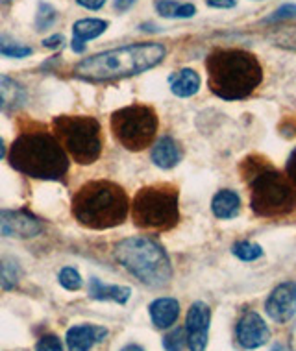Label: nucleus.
Returning a JSON list of instances; mask_svg holds the SVG:
<instances>
[{
    "label": "nucleus",
    "instance_id": "nucleus-1",
    "mask_svg": "<svg viewBox=\"0 0 296 351\" xmlns=\"http://www.w3.org/2000/svg\"><path fill=\"white\" fill-rule=\"evenodd\" d=\"M167 50L159 43H135L85 58L74 67V76L84 82H113L154 69L163 61Z\"/></svg>",
    "mask_w": 296,
    "mask_h": 351
},
{
    "label": "nucleus",
    "instance_id": "nucleus-2",
    "mask_svg": "<svg viewBox=\"0 0 296 351\" xmlns=\"http://www.w3.org/2000/svg\"><path fill=\"white\" fill-rule=\"evenodd\" d=\"M207 85L223 100H244L260 87L263 69L254 54L241 49H220L206 61Z\"/></svg>",
    "mask_w": 296,
    "mask_h": 351
},
{
    "label": "nucleus",
    "instance_id": "nucleus-3",
    "mask_svg": "<svg viewBox=\"0 0 296 351\" xmlns=\"http://www.w3.org/2000/svg\"><path fill=\"white\" fill-rule=\"evenodd\" d=\"M10 163L21 174L36 180H61L69 172V156L63 146L43 128L21 132L10 148Z\"/></svg>",
    "mask_w": 296,
    "mask_h": 351
},
{
    "label": "nucleus",
    "instance_id": "nucleus-4",
    "mask_svg": "<svg viewBox=\"0 0 296 351\" xmlns=\"http://www.w3.org/2000/svg\"><path fill=\"white\" fill-rule=\"evenodd\" d=\"M250 189V207L258 217L284 218L296 209V187L289 176L266 161L248 158L242 167Z\"/></svg>",
    "mask_w": 296,
    "mask_h": 351
},
{
    "label": "nucleus",
    "instance_id": "nucleus-5",
    "mask_svg": "<svg viewBox=\"0 0 296 351\" xmlns=\"http://www.w3.org/2000/svg\"><path fill=\"white\" fill-rule=\"evenodd\" d=\"M130 213L126 191L108 180L82 185L73 198V215L89 230H109L121 226Z\"/></svg>",
    "mask_w": 296,
    "mask_h": 351
},
{
    "label": "nucleus",
    "instance_id": "nucleus-6",
    "mask_svg": "<svg viewBox=\"0 0 296 351\" xmlns=\"http://www.w3.org/2000/svg\"><path fill=\"white\" fill-rule=\"evenodd\" d=\"M113 257L141 283L159 289L172 279V265L161 244L145 235L130 237L115 244Z\"/></svg>",
    "mask_w": 296,
    "mask_h": 351
},
{
    "label": "nucleus",
    "instance_id": "nucleus-7",
    "mask_svg": "<svg viewBox=\"0 0 296 351\" xmlns=\"http://www.w3.org/2000/svg\"><path fill=\"white\" fill-rule=\"evenodd\" d=\"M130 211L133 222L141 230H172L180 220L178 189L167 183L141 189L130 204Z\"/></svg>",
    "mask_w": 296,
    "mask_h": 351
},
{
    "label": "nucleus",
    "instance_id": "nucleus-8",
    "mask_svg": "<svg viewBox=\"0 0 296 351\" xmlns=\"http://www.w3.org/2000/svg\"><path fill=\"white\" fill-rule=\"evenodd\" d=\"M54 135L71 159L80 165L95 163L102 154V128L97 119L87 115L56 117Z\"/></svg>",
    "mask_w": 296,
    "mask_h": 351
},
{
    "label": "nucleus",
    "instance_id": "nucleus-9",
    "mask_svg": "<svg viewBox=\"0 0 296 351\" xmlns=\"http://www.w3.org/2000/svg\"><path fill=\"white\" fill-rule=\"evenodd\" d=\"M157 126L159 122H157L156 111L143 104H133V106L119 109L111 115L113 135L130 152L148 148L156 139Z\"/></svg>",
    "mask_w": 296,
    "mask_h": 351
},
{
    "label": "nucleus",
    "instance_id": "nucleus-10",
    "mask_svg": "<svg viewBox=\"0 0 296 351\" xmlns=\"http://www.w3.org/2000/svg\"><path fill=\"white\" fill-rule=\"evenodd\" d=\"M209 322H212V309L206 303L194 302L187 311L185 318V337L191 351H204L207 346V333H209Z\"/></svg>",
    "mask_w": 296,
    "mask_h": 351
},
{
    "label": "nucleus",
    "instance_id": "nucleus-11",
    "mask_svg": "<svg viewBox=\"0 0 296 351\" xmlns=\"http://www.w3.org/2000/svg\"><path fill=\"white\" fill-rule=\"evenodd\" d=\"M266 315L276 324H287L296 315V281L278 285L265 303Z\"/></svg>",
    "mask_w": 296,
    "mask_h": 351
},
{
    "label": "nucleus",
    "instance_id": "nucleus-12",
    "mask_svg": "<svg viewBox=\"0 0 296 351\" xmlns=\"http://www.w3.org/2000/svg\"><path fill=\"white\" fill-rule=\"evenodd\" d=\"M43 231L41 222L25 211H0V237L32 239Z\"/></svg>",
    "mask_w": 296,
    "mask_h": 351
},
{
    "label": "nucleus",
    "instance_id": "nucleus-13",
    "mask_svg": "<svg viewBox=\"0 0 296 351\" xmlns=\"http://www.w3.org/2000/svg\"><path fill=\"white\" fill-rule=\"evenodd\" d=\"M271 339V331L265 320L254 311H248L237 324V340L244 350H255L265 346Z\"/></svg>",
    "mask_w": 296,
    "mask_h": 351
},
{
    "label": "nucleus",
    "instance_id": "nucleus-14",
    "mask_svg": "<svg viewBox=\"0 0 296 351\" xmlns=\"http://www.w3.org/2000/svg\"><path fill=\"white\" fill-rule=\"evenodd\" d=\"M108 329L98 326H74L67 331L69 351H89L93 346L104 340Z\"/></svg>",
    "mask_w": 296,
    "mask_h": 351
},
{
    "label": "nucleus",
    "instance_id": "nucleus-15",
    "mask_svg": "<svg viewBox=\"0 0 296 351\" xmlns=\"http://www.w3.org/2000/svg\"><path fill=\"white\" fill-rule=\"evenodd\" d=\"M180 316V303L174 298H157L150 303V318L157 329H169Z\"/></svg>",
    "mask_w": 296,
    "mask_h": 351
},
{
    "label": "nucleus",
    "instance_id": "nucleus-16",
    "mask_svg": "<svg viewBox=\"0 0 296 351\" xmlns=\"http://www.w3.org/2000/svg\"><path fill=\"white\" fill-rule=\"evenodd\" d=\"M152 161L159 169H174L176 165L181 161V150L178 143L172 137H169V135L161 137L154 145V148H152Z\"/></svg>",
    "mask_w": 296,
    "mask_h": 351
},
{
    "label": "nucleus",
    "instance_id": "nucleus-17",
    "mask_svg": "<svg viewBox=\"0 0 296 351\" xmlns=\"http://www.w3.org/2000/svg\"><path fill=\"white\" fill-rule=\"evenodd\" d=\"M212 211L220 220H230V218L237 217L239 211H241V198H239V194L230 191V189L218 191L213 196Z\"/></svg>",
    "mask_w": 296,
    "mask_h": 351
},
{
    "label": "nucleus",
    "instance_id": "nucleus-18",
    "mask_svg": "<svg viewBox=\"0 0 296 351\" xmlns=\"http://www.w3.org/2000/svg\"><path fill=\"white\" fill-rule=\"evenodd\" d=\"M200 89V76L193 69H181L180 73L170 76V91L176 97L189 98L196 95Z\"/></svg>",
    "mask_w": 296,
    "mask_h": 351
},
{
    "label": "nucleus",
    "instance_id": "nucleus-19",
    "mask_svg": "<svg viewBox=\"0 0 296 351\" xmlns=\"http://www.w3.org/2000/svg\"><path fill=\"white\" fill-rule=\"evenodd\" d=\"M26 100L25 87L0 74V109H17Z\"/></svg>",
    "mask_w": 296,
    "mask_h": 351
},
{
    "label": "nucleus",
    "instance_id": "nucleus-20",
    "mask_svg": "<svg viewBox=\"0 0 296 351\" xmlns=\"http://www.w3.org/2000/svg\"><path fill=\"white\" fill-rule=\"evenodd\" d=\"M130 289L128 287H117V285H104L98 279H91L89 296L93 300H113L117 303H126L130 300Z\"/></svg>",
    "mask_w": 296,
    "mask_h": 351
},
{
    "label": "nucleus",
    "instance_id": "nucleus-21",
    "mask_svg": "<svg viewBox=\"0 0 296 351\" xmlns=\"http://www.w3.org/2000/svg\"><path fill=\"white\" fill-rule=\"evenodd\" d=\"M108 21H102V19H80L73 26V39L80 43L97 39L108 30Z\"/></svg>",
    "mask_w": 296,
    "mask_h": 351
},
{
    "label": "nucleus",
    "instance_id": "nucleus-22",
    "mask_svg": "<svg viewBox=\"0 0 296 351\" xmlns=\"http://www.w3.org/2000/svg\"><path fill=\"white\" fill-rule=\"evenodd\" d=\"M154 8L165 19H189L196 13V8L193 4L178 2V0H156Z\"/></svg>",
    "mask_w": 296,
    "mask_h": 351
},
{
    "label": "nucleus",
    "instance_id": "nucleus-23",
    "mask_svg": "<svg viewBox=\"0 0 296 351\" xmlns=\"http://www.w3.org/2000/svg\"><path fill=\"white\" fill-rule=\"evenodd\" d=\"M0 54L6 56V58H15V60H23L32 56V49L28 45L15 41L12 37L0 36Z\"/></svg>",
    "mask_w": 296,
    "mask_h": 351
},
{
    "label": "nucleus",
    "instance_id": "nucleus-24",
    "mask_svg": "<svg viewBox=\"0 0 296 351\" xmlns=\"http://www.w3.org/2000/svg\"><path fill=\"white\" fill-rule=\"evenodd\" d=\"M231 252H234L237 259L241 261H255L263 255V248H261L260 244L250 243V241H241V243L234 244Z\"/></svg>",
    "mask_w": 296,
    "mask_h": 351
},
{
    "label": "nucleus",
    "instance_id": "nucleus-25",
    "mask_svg": "<svg viewBox=\"0 0 296 351\" xmlns=\"http://www.w3.org/2000/svg\"><path fill=\"white\" fill-rule=\"evenodd\" d=\"M56 19H58V13L50 4L47 2H39V6H37V15H36V26L37 30H49L50 26L54 25Z\"/></svg>",
    "mask_w": 296,
    "mask_h": 351
},
{
    "label": "nucleus",
    "instance_id": "nucleus-26",
    "mask_svg": "<svg viewBox=\"0 0 296 351\" xmlns=\"http://www.w3.org/2000/svg\"><path fill=\"white\" fill-rule=\"evenodd\" d=\"M58 281H60V285L65 291H80V289H82V278H80V274L76 272V268H61L60 276H58Z\"/></svg>",
    "mask_w": 296,
    "mask_h": 351
},
{
    "label": "nucleus",
    "instance_id": "nucleus-27",
    "mask_svg": "<svg viewBox=\"0 0 296 351\" xmlns=\"http://www.w3.org/2000/svg\"><path fill=\"white\" fill-rule=\"evenodd\" d=\"M187 344V337H185V329H172V333H169L163 339V348L167 351H183Z\"/></svg>",
    "mask_w": 296,
    "mask_h": 351
},
{
    "label": "nucleus",
    "instance_id": "nucleus-28",
    "mask_svg": "<svg viewBox=\"0 0 296 351\" xmlns=\"http://www.w3.org/2000/svg\"><path fill=\"white\" fill-rule=\"evenodd\" d=\"M272 39L278 47L296 50V26H287L284 30H278L276 34H272Z\"/></svg>",
    "mask_w": 296,
    "mask_h": 351
},
{
    "label": "nucleus",
    "instance_id": "nucleus-29",
    "mask_svg": "<svg viewBox=\"0 0 296 351\" xmlns=\"http://www.w3.org/2000/svg\"><path fill=\"white\" fill-rule=\"evenodd\" d=\"M36 351H63L60 339L56 335H47L36 344Z\"/></svg>",
    "mask_w": 296,
    "mask_h": 351
},
{
    "label": "nucleus",
    "instance_id": "nucleus-30",
    "mask_svg": "<svg viewBox=\"0 0 296 351\" xmlns=\"http://www.w3.org/2000/svg\"><path fill=\"white\" fill-rule=\"evenodd\" d=\"M293 17H296V6L295 4H287V6H282L280 10H276L266 21H269V23H276V21H284V19Z\"/></svg>",
    "mask_w": 296,
    "mask_h": 351
},
{
    "label": "nucleus",
    "instance_id": "nucleus-31",
    "mask_svg": "<svg viewBox=\"0 0 296 351\" xmlns=\"http://www.w3.org/2000/svg\"><path fill=\"white\" fill-rule=\"evenodd\" d=\"M287 176H289V180L295 183L296 187V148L291 152L289 159H287Z\"/></svg>",
    "mask_w": 296,
    "mask_h": 351
},
{
    "label": "nucleus",
    "instance_id": "nucleus-32",
    "mask_svg": "<svg viewBox=\"0 0 296 351\" xmlns=\"http://www.w3.org/2000/svg\"><path fill=\"white\" fill-rule=\"evenodd\" d=\"M207 6L218 8V10H230L237 6V0H206Z\"/></svg>",
    "mask_w": 296,
    "mask_h": 351
},
{
    "label": "nucleus",
    "instance_id": "nucleus-33",
    "mask_svg": "<svg viewBox=\"0 0 296 351\" xmlns=\"http://www.w3.org/2000/svg\"><path fill=\"white\" fill-rule=\"evenodd\" d=\"M63 43H65V37L63 36H52V37H47L45 41H43V47L45 49H60L63 47Z\"/></svg>",
    "mask_w": 296,
    "mask_h": 351
},
{
    "label": "nucleus",
    "instance_id": "nucleus-34",
    "mask_svg": "<svg viewBox=\"0 0 296 351\" xmlns=\"http://www.w3.org/2000/svg\"><path fill=\"white\" fill-rule=\"evenodd\" d=\"M76 2L85 10H100L106 4V0H76Z\"/></svg>",
    "mask_w": 296,
    "mask_h": 351
},
{
    "label": "nucleus",
    "instance_id": "nucleus-35",
    "mask_svg": "<svg viewBox=\"0 0 296 351\" xmlns=\"http://www.w3.org/2000/svg\"><path fill=\"white\" fill-rule=\"evenodd\" d=\"M133 2L135 0H113V6H115L117 12H128L133 6Z\"/></svg>",
    "mask_w": 296,
    "mask_h": 351
},
{
    "label": "nucleus",
    "instance_id": "nucleus-36",
    "mask_svg": "<svg viewBox=\"0 0 296 351\" xmlns=\"http://www.w3.org/2000/svg\"><path fill=\"white\" fill-rule=\"evenodd\" d=\"M121 351H145V350H143V348L137 344H130V346H126V348H122Z\"/></svg>",
    "mask_w": 296,
    "mask_h": 351
},
{
    "label": "nucleus",
    "instance_id": "nucleus-37",
    "mask_svg": "<svg viewBox=\"0 0 296 351\" xmlns=\"http://www.w3.org/2000/svg\"><path fill=\"white\" fill-rule=\"evenodd\" d=\"M6 156V145H4V141L0 139V159H4Z\"/></svg>",
    "mask_w": 296,
    "mask_h": 351
},
{
    "label": "nucleus",
    "instance_id": "nucleus-38",
    "mask_svg": "<svg viewBox=\"0 0 296 351\" xmlns=\"http://www.w3.org/2000/svg\"><path fill=\"white\" fill-rule=\"evenodd\" d=\"M0 2H12V0H0Z\"/></svg>",
    "mask_w": 296,
    "mask_h": 351
}]
</instances>
